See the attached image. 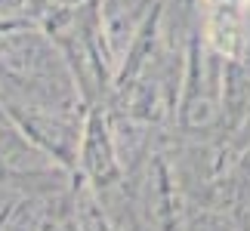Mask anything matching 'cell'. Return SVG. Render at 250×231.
Returning <instances> with one entry per match:
<instances>
[{
  "mask_svg": "<svg viewBox=\"0 0 250 231\" xmlns=\"http://www.w3.org/2000/svg\"><path fill=\"white\" fill-rule=\"evenodd\" d=\"M247 9H250V0H204L207 37L213 40L216 50L232 53L235 43H241Z\"/></svg>",
  "mask_w": 250,
  "mask_h": 231,
  "instance_id": "cell-1",
  "label": "cell"
}]
</instances>
